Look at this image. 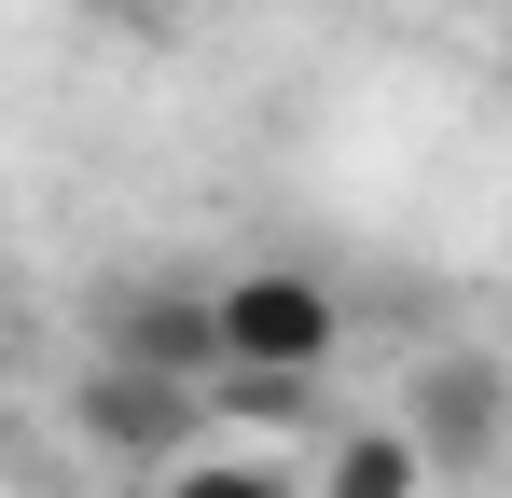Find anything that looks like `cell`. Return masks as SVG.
<instances>
[{"label": "cell", "mask_w": 512, "mask_h": 498, "mask_svg": "<svg viewBox=\"0 0 512 498\" xmlns=\"http://www.w3.org/2000/svg\"><path fill=\"white\" fill-rule=\"evenodd\" d=\"M70 429H84L97 457H125V471H167L208 443V374H167V360H125V346H97L84 388H70Z\"/></svg>", "instance_id": "cell-2"}, {"label": "cell", "mask_w": 512, "mask_h": 498, "mask_svg": "<svg viewBox=\"0 0 512 498\" xmlns=\"http://www.w3.org/2000/svg\"><path fill=\"white\" fill-rule=\"evenodd\" d=\"M153 498H291V471H263V457H222V429L153 471Z\"/></svg>", "instance_id": "cell-7"}, {"label": "cell", "mask_w": 512, "mask_h": 498, "mask_svg": "<svg viewBox=\"0 0 512 498\" xmlns=\"http://www.w3.org/2000/svg\"><path fill=\"white\" fill-rule=\"evenodd\" d=\"M0 374H14V346H0Z\"/></svg>", "instance_id": "cell-8"}, {"label": "cell", "mask_w": 512, "mask_h": 498, "mask_svg": "<svg viewBox=\"0 0 512 498\" xmlns=\"http://www.w3.org/2000/svg\"><path fill=\"white\" fill-rule=\"evenodd\" d=\"M97 346L167 360V374H222V346H208V277H139V291H111V305H97Z\"/></svg>", "instance_id": "cell-4"}, {"label": "cell", "mask_w": 512, "mask_h": 498, "mask_svg": "<svg viewBox=\"0 0 512 498\" xmlns=\"http://www.w3.org/2000/svg\"><path fill=\"white\" fill-rule=\"evenodd\" d=\"M208 429H277V443H319V374H208Z\"/></svg>", "instance_id": "cell-6"}, {"label": "cell", "mask_w": 512, "mask_h": 498, "mask_svg": "<svg viewBox=\"0 0 512 498\" xmlns=\"http://www.w3.org/2000/svg\"><path fill=\"white\" fill-rule=\"evenodd\" d=\"M402 429H416L429 485H485L512 457V374L485 360V346H429L416 388H402Z\"/></svg>", "instance_id": "cell-3"}, {"label": "cell", "mask_w": 512, "mask_h": 498, "mask_svg": "<svg viewBox=\"0 0 512 498\" xmlns=\"http://www.w3.org/2000/svg\"><path fill=\"white\" fill-rule=\"evenodd\" d=\"M319 498H429V457L402 415H360V429H319Z\"/></svg>", "instance_id": "cell-5"}, {"label": "cell", "mask_w": 512, "mask_h": 498, "mask_svg": "<svg viewBox=\"0 0 512 498\" xmlns=\"http://www.w3.org/2000/svg\"><path fill=\"white\" fill-rule=\"evenodd\" d=\"M208 346H222V374H333L346 291L305 263H236V277H208Z\"/></svg>", "instance_id": "cell-1"}]
</instances>
